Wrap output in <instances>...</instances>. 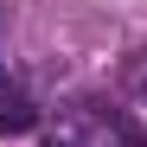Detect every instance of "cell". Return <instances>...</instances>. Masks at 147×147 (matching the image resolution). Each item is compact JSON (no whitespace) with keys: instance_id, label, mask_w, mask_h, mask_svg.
<instances>
[{"instance_id":"1","label":"cell","mask_w":147,"mask_h":147,"mask_svg":"<svg viewBox=\"0 0 147 147\" xmlns=\"http://www.w3.org/2000/svg\"><path fill=\"white\" fill-rule=\"evenodd\" d=\"M32 121H38V109H32V96L19 90V83L7 77V70H0V134H26Z\"/></svg>"}]
</instances>
